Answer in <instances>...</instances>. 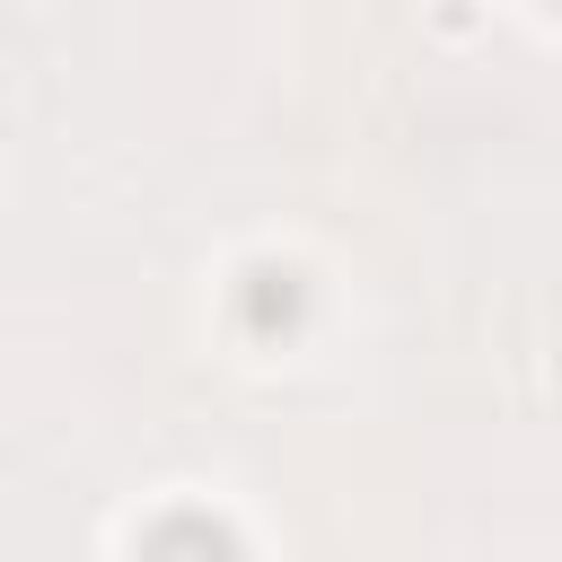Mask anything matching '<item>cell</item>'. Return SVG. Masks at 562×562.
Segmentation results:
<instances>
[{
	"mask_svg": "<svg viewBox=\"0 0 562 562\" xmlns=\"http://www.w3.org/2000/svg\"><path fill=\"white\" fill-rule=\"evenodd\" d=\"M246 325L255 334H272V325H299V272H255V290H246Z\"/></svg>",
	"mask_w": 562,
	"mask_h": 562,
	"instance_id": "cell-1",
	"label": "cell"
},
{
	"mask_svg": "<svg viewBox=\"0 0 562 562\" xmlns=\"http://www.w3.org/2000/svg\"><path fill=\"white\" fill-rule=\"evenodd\" d=\"M167 544H202V553H228V527H211V518H176V527H149V553H167Z\"/></svg>",
	"mask_w": 562,
	"mask_h": 562,
	"instance_id": "cell-2",
	"label": "cell"
}]
</instances>
